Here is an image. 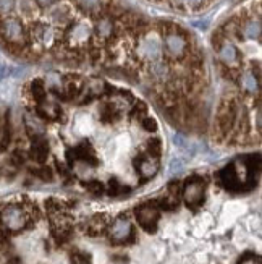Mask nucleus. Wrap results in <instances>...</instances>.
<instances>
[{
	"label": "nucleus",
	"mask_w": 262,
	"mask_h": 264,
	"mask_svg": "<svg viewBox=\"0 0 262 264\" xmlns=\"http://www.w3.org/2000/svg\"><path fill=\"white\" fill-rule=\"evenodd\" d=\"M12 138H13V128H12V122H10V114H7L3 118L2 132H0V153L8 149L10 143H12Z\"/></svg>",
	"instance_id": "11"
},
{
	"label": "nucleus",
	"mask_w": 262,
	"mask_h": 264,
	"mask_svg": "<svg viewBox=\"0 0 262 264\" xmlns=\"http://www.w3.org/2000/svg\"><path fill=\"white\" fill-rule=\"evenodd\" d=\"M146 112H147V107L144 102H136L134 107L130 112V117L133 118V120H141V118H144L147 115Z\"/></svg>",
	"instance_id": "15"
},
{
	"label": "nucleus",
	"mask_w": 262,
	"mask_h": 264,
	"mask_svg": "<svg viewBox=\"0 0 262 264\" xmlns=\"http://www.w3.org/2000/svg\"><path fill=\"white\" fill-rule=\"evenodd\" d=\"M67 159H68V165H73L76 160H81V162H86L91 165H97V158H96L94 149L91 146H87L86 143L73 148L72 151H68Z\"/></svg>",
	"instance_id": "7"
},
{
	"label": "nucleus",
	"mask_w": 262,
	"mask_h": 264,
	"mask_svg": "<svg viewBox=\"0 0 262 264\" xmlns=\"http://www.w3.org/2000/svg\"><path fill=\"white\" fill-rule=\"evenodd\" d=\"M37 7H42V8H46V7H52L53 3H57L58 0H32Z\"/></svg>",
	"instance_id": "23"
},
{
	"label": "nucleus",
	"mask_w": 262,
	"mask_h": 264,
	"mask_svg": "<svg viewBox=\"0 0 262 264\" xmlns=\"http://www.w3.org/2000/svg\"><path fill=\"white\" fill-rule=\"evenodd\" d=\"M141 125H143V130L146 132H156L157 130V122L154 120V118H151V117H144V118H141Z\"/></svg>",
	"instance_id": "20"
},
{
	"label": "nucleus",
	"mask_w": 262,
	"mask_h": 264,
	"mask_svg": "<svg viewBox=\"0 0 262 264\" xmlns=\"http://www.w3.org/2000/svg\"><path fill=\"white\" fill-rule=\"evenodd\" d=\"M31 215L21 204H8L0 211V225L5 232H21L29 225Z\"/></svg>",
	"instance_id": "3"
},
{
	"label": "nucleus",
	"mask_w": 262,
	"mask_h": 264,
	"mask_svg": "<svg viewBox=\"0 0 262 264\" xmlns=\"http://www.w3.org/2000/svg\"><path fill=\"white\" fill-rule=\"evenodd\" d=\"M29 158L34 160L36 164H44L49 158V143L46 138H37L32 139V146L29 151Z\"/></svg>",
	"instance_id": "9"
},
{
	"label": "nucleus",
	"mask_w": 262,
	"mask_h": 264,
	"mask_svg": "<svg viewBox=\"0 0 262 264\" xmlns=\"http://www.w3.org/2000/svg\"><path fill=\"white\" fill-rule=\"evenodd\" d=\"M32 172H34V174L39 177L41 180H44V182H52V180H53V172H52L51 167L42 165V167H39L37 170H32Z\"/></svg>",
	"instance_id": "18"
},
{
	"label": "nucleus",
	"mask_w": 262,
	"mask_h": 264,
	"mask_svg": "<svg viewBox=\"0 0 262 264\" xmlns=\"http://www.w3.org/2000/svg\"><path fill=\"white\" fill-rule=\"evenodd\" d=\"M84 188H86L87 191L94 193V195H101V193L105 190V188H104V185H102L99 180H89V182H86V183H84Z\"/></svg>",
	"instance_id": "19"
},
{
	"label": "nucleus",
	"mask_w": 262,
	"mask_h": 264,
	"mask_svg": "<svg viewBox=\"0 0 262 264\" xmlns=\"http://www.w3.org/2000/svg\"><path fill=\"white\" fill-rule=\"evenodd\" d=\"M110 240L113 243H131L134 241V229H133V224L130 222L127 217H118L113 220V224L110 225Z\"/></svg>",
	"instance_id": "6"
},
{
	"label": "nucleus",
	"mask_w": 262,
	"mask_h": 264,
	"mask_svg": "<svg viewBox=\"0 0 262 264\" xmlns=\"http://www.w3.org/2000/svg\"><path fill=\"white\" fill-rule=\"evenodd\" d=\"M127 191H128V188L123 186L117 179H112L110 182H108V193H110L112 196L123 195V193H127Z\"/></svg>",
	"instance_id": "16"
},
{
	"label": "nucleus",
	"mask_w": 262,
	"mask_h": 264,
	"mask_svg": "<svg viewBox=\"0 0 262 264\" xmlns=\"http://www.w3.org/2000/svg\"><path fill=\"white\" fill-rule=\"evenodd\" d=\"M107 217H104V215H96V217H92L89 220V224H87V234L89 235H101L104 232L107 230Z\"/></svg>",
	"instance_id": "12"
},
{
	"label": "nucleus",
	"mask_w": 262,
	"mask_h": 264,
	"mask_svg": "<svg viewBox=\"0 0 262 264\" xmlns=\"http://www.w3.org/2000/svg\"><path fill=\"white\" fill-rule=\"evenodd\" d=\"M204 193H206V180L201 179V177H191V179L184 182V185L182 188L184 203L193 209L203 204Z\"/></svg>",
	"instance_id": "4"
},
{
	"label": "nucleus",
	"mask_w": 262,
	"mask_h": 264,
	"mask_svg": "<svg viewBox=\"0 0 262 264\" xmlns=\"http://www.w3.org/2000/svg\"><path fill=\"white\" fill-rule=\"evenodd\" d=\"M31 94H32V99L36 101V104H39V102L46 101L47 89H46V86H44L42 79L36 78L34 81L31 83Z\"/></svg>",
	"instance_id": "13"
},
{
	"label": "nucleus",
	"mask_w": 262,
	"mask_h": 264,
	"mask_svg": "<svg viewBox=\"0 0 262 264\" xmlns=\"http://www.w3.org/2000/svg\"><path fill=\"white\" fill-rule=\"evenodd\" d=\"M72 260V264H91V255L84 251H75L70 256Z\"/></svg>",
	"instance_id": "17"
},
{
	"label": "nucleus",
	"mask_w": 262,
	"mask_h": 264,
	"mask_svg": "<svg viewBox=\"0 0 262 264\" xmlns=\"http://www.w3.org/2000/svg\"><path fill=\"white\" fill-rule=\"evenodd\" d=\"M136 217L139 225L147 232H156L160 219V208L157 201H147L136 208Z\"/></svg>",
	"instance_id": "5"
},
{
	"label": "nucleus",
	"mask_w": 262,
	"mask_h": 264,
	"mask_svg": "<svg viewBox=\"0 0 262 264\" xmlns=\"http://www.w3.org/2000/svg\"><path fill=\"white\" fill-rule=\"evenodd\" d=\"M157 160H159V159L151 158V156H147L146 153H141L138 158L134 159L136 169H138L141 179L147 180V179H151V177L156 175L157 169H159V164H157Z\"/></svg>",
	"instance_id": "8"
},
{
	"label": "nucleus",
	"mask_w": 262,
	"mask_h": 264,
	"mask_svg": "<svg viewBox=\"0 0 262 264\" xmlns=\"http://www.w3.org/2000/svg\"><path fill=\"white\" fill-rule=\"evenodd\" d=\"M10 160H12L13 165H23L25 160H26V156L21 153L20 149H15L13 154H12V158H10Z\"/></svg>",
	"instance_id": "22"
},
{
	"label": "nucleus",
	"mask_w": 262,
	"mask_h": 264,
	"mask_svg": "<svg viewBox=\"0 0 262 264\" xmlns=\"http://www.w3.org/2000/svg\"><path fill=\"white\" fill-rule=\"evenodd\" d=\"M238 264H261V258L254 253H246L241 260H239Z\"/></svg>",
	"instance_id": "21"
},
{
	"label": "nucleus",
	"mask_w": 262,
	"mask_h": 264,
	"mask_svg": "<svg viewBox=\"0 0 262 264\" xmlns=\"http://www.w3.org/2000/svg\"><path fill=\"white\" fill-rule=\"evenodd\" d=\"M241 115V102L238 98L223 99L218 106L217 118H215V130L220 138H228L236 127V122Z\"/></svg>",
	"instance_id": "2"
},
{
	"label": "nucleus",
	"mask_w": 262,
	"mask_h": 264,
	"mask_svg": "<svg viewBox=\"0 0 262 264\" xmlns=\"http://www.w3.org/2000/svg\"><path fill=\"white\" fill-rule=\"evenodd\" d=\"M120 117H122V112H120L115 104L110 101L104 102L101 106V114H99V118L102 123H115L120 120Z\"/></svg>",
	"instance_id": "10"
},
{
	"label": "nucleus",
	"mask_w": 262,
	"mask_h": 264,
	"mask_svg": "<svg viewBox=\"0 0 262 264\" xmlns=\"http://www.w3.org/2000/svg\"><path fill=\"white\" fill-rule=\"evenodd\" d=\"M146 154L154 159H159L162 154V141L159 138H151L146 143Z\"/></svg>",
	"instance_id": "14"
},
{
	"label": "nucleus",
	"mask_w": 262,
	"mask_h": 264,
	"mask_svg": "<svg viewBox=\"0 0 262 264\" xmlns=\"http://www.w3.org/2000/svg\"><path fill=\"white\" fill-rule=\"evenodd\" d=\"M254 167H259V164L254 165V158H246L239 162H233L227 165L220 174H218V180L227 190L230 191H241L253 188L256 185L254 182Z\"/></svg>",
	"instance_id": "1"
}]
</instances>
